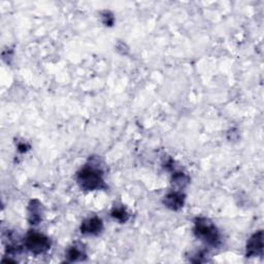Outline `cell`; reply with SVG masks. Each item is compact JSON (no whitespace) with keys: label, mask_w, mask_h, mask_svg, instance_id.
Here are the masks:
<instances>
[{"label":"cell","mask_w":264,"mask_h":264,"mask_svg":"<svg viewBox=\"0 0 264 264\" xmlns=\"http://www.w3.org/2000/svg\"><path fill=\"white\" fill-rule=\"evenodd\" d=\"M42 203L38 199H33L28 205V220L30 224L38 225L42 221Z\"/></svg>","instance_id":"obj_7"},{"label":"cell","mask_w":264,"mask_h":264,"mask_svg":"<svg viewBox=\"0 0 264 264\" xmlns=\"http://www.w3.org/2000/svg\"><path fill=\"white\" fill-rule=\"evenodd\" d=\"M163 203L166 207L172 210H179L184 206L185 203V195L182 192L174 191L170 192L164 197Z\"/></svg>","instance_id":"obj_6"},{"label":"cell","mask_w":264,"mask_h":264,"mask_svg":"<svg viewBox=\"0 0 264 264\" xmlns=\"http://www.w3.org/2000/svg\"><path fill=\"white\" fill-rule=\"evenodd\" d=\"M18 148H19V151H20L21 153H24V152H26V151L29 149V147H28L26 144H20L19 147H18Z\"/></svg>","instance_id":"obj_12"},{"label":"cell","mask_w":264,"mask_h":264,"mask_svg":"<svg viewBox=\"0 0 264 264\" xmlns=\"http://www.w3.org/2000/svg\"><path fill=\"white\" fill-rule=\"evenodd\" d=\"M103 229V223L98 217L86 219L81 225V232L88 235H97Z\"/></svg>","instance_id":"obj_5"},{"label":"cell","mask_w":264,"mask_h":264,"mask_svg":"<svg viewBox=\"0 0 264 264\" xmlns=\"http://www.w3.org/2000/svg\"><path fill=\"white\" fill-rule=\"evenodd\" d=\"M194 234L197 238L213 247L221 243V236L217 227L206 218H196L194 221Z\"/></svg>","instance_id":"obj_2"},{"label":"cell","mask_w":264,"mask_h":264,"mask_svg":"<svg viewBox=\"0 0 264 264\" xmlns=\"http://www.w3.org/2000/svg\"><path fill=\"white\" fill-rule=\"evenodd\" d=\"M111 215L114 219L120 221L121 223H125L129 219V214L127 213V210L124 207H115L112 210Z\"/></svg>","instance_id":"obj_10"},{"label":"cell","mask_w":264,"mask_h":264,"mask_svg":"<svg viewBox=\"0 0 264 264\" xmlns=\"http://www.w3.org/2000/svg\"><path fill=\"white\" fill-rule=\"evenodd\" d=\"M171 182H172V185H174L177 188L183 189L189 184L190 179L188 175H186L184 172H175L172 174Z\"/></svg>","instance_id":"obj_9"},{"label":"cell","mask_w":264,"mask_h":264,"mask_svg":"<svg viewBox=\"0 0 264 264\" xmlns=\"http://www.w3.org/2000/svg\"><path fill=\"white\" fill-rule=\"evenodd\" d=\"M103 22L107 26H112L114 24V17L110 12H104L102 15Z\"/></svg>","instance_id":"obj_11"},{"label":"cell","mask_w":264,"mask_h":264,"mask_svg":"<svg viewBox=\"0 0 264 264\" xmlns=\"http://www.w3.org/2000/svg\"><path fill=\"white\" fill-rule=\"evenodd\" d=\"M77 182L81 189L94 191L104 187L102 170L98 164L91 162L86 164L77 174Z\"/></svg>","instance_id":"obj_1"},{"label":"cell","mask_w":264,"mask_h":264,"mask_svg":"<svg viewBox=\"0 0 264 264\" xmlns=\"http://www.w3.org/2000/svg\"><path fill=\"white\" fill-rule=\"evenodd\" d=\"M25 247L34 255H41L51 249V240L45 234L30 231L25 237Z\"/></svg>","instance_id":"obj_3"},{"label":"cell","mask_w":264,"mask_h":264,"mask_svg":"<svg viewBox=\"0 0 264 264\" xmlns=\"http://www.w3.org/2000/svg\"><path fill=\"white\" fill-rule=\"evenodd\" d=\"M86 253L83 249V247H79V245L75 244L73 247H70L66 252V258L69 262H78L83 261L86 259Z\"/></svg>","instance_id":"obj_8"},{"label":"cell","mask_w":264,"mask_h":264,"mask_svg":"<svg viewBox=\"0 0 264 264\" xmlns=\"http://www.w3.org/2000/svg\"><path fill=\"white\" fill-rule=\"evenodd\" d=\"M247 257H257L263 255V232L261 230L254 233L248 240L245 247Z\"/></svg>","instance_id":"obj_4"}]
</instances>
